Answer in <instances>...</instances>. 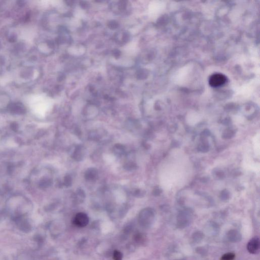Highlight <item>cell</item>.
<instances>
[{
	"mask_svg": "<svg viewBox=\"0 0 260 260\" xmlns=\"http://www.w3.org/2000/svg\"><path fill=\"white\" fill-rule=\"evenodd\" d=\"M165 163V186L172 187L179 184L181 181H183L186 175L188 168L187 166L183 164V161H175L172 158Z\"/></svg>",
	"mask_w": 260,
	"mask_h": 260,
	"instance_id": "6da1fadb",
	"label": "cell"
},
{
	"mask_svg": "<svg viewBox=\"0 0 260 260\" xmlns=\"http://www.w3.org/2000/svg\"><path fill=\"white\" fill-rule=\"evenodd\" d=\"M227 82V78L224 74L215 73L211 75L209 79V83L211 87H222Z\"/></svg>",
	"mask_w": 260,
	"mask_h": 260,
	"instance_id": "7a4b0ae2",
	"label": "cell"
},
{
	"mask_svg": "<svg viewBox=\"0 0 260 260\" xmlns=\"http://www.w3.org/2000/svg\"><path fill=\"white\" fill-rule=\"evenodd\" d=\"M89 218L85 213L80 212L75 215L73 220V223L79 227H84L89 224Z\"/></svg>",
	"mask_w": 260,
	"mask_h": 260,
	"instance_id": "3957f363",
	"label": "cell"
},
{
	"mask_svg": "<svg viewBox=\"0 0 260 260\" xmlns=\"http://www.w3.org/2000/svg\"><path fill=\"white\" fill-rule=\"evenodd\" d=\"M260 240L258 237H254L249 240L247 245L248 251L251 254H256L258 253L260 249Z\"/></svg>",
	"mask_w": 260,
	"mask_h": 260,
	"instance_id": "277c9868",
	"label": "cell"
},
{
	"mask_svg": "<svg viewBox=\"0 0 260 260\" xmlns=\"http://www.w3.org/2000/svg\"><path fill=\"white\" fill-rule=\"evenodd\" d=\"M85 177L87 181L96 180L98 177L97 170L95 168H90L85 172Z\"/></svg>",
	"mask_w": 260,
	"mask_h": 260,
	"instance_id": "5b68a950",
	"label": "cell"
},
{
	"mask_svg": "<svg viewBox=\"0 0 260 260\" xmlns=\"http://www.w3.org/2000/svg\"><path fill=\"white\" fill-rule=\"evenodd\" d=\"M228 238L231 242H238L241 239V236L237 231L232 230L228 232Z\"/></svg>",
	"mask_w": 260,
	"mask_h": 260,
	"instance_id": "8992f818",
	"label": "cell"
},
{
	"mask_svg": "<svg viewBox=\"0 0 260 260\" xmlns=\"http://www.w3.org/2000/svg\"><path fill=\"white\" fill-rule=\"evenodd\" d=\"M16 222L17 224V226L23 232H30L31 230V226L26 221L22 220H17Z\"/></svg>",
	"mask_w": 260,
	"mask_h": 260,
	"instance_id": "52a82bcc",
	"label": "cell"
},
{
	"mask_svg": "<svg viewBox=\"0 0 260 260\" xmlns=\"http://www.w3.org/2000/svg\"><path fill=\"white\" fill-rule=\"evenodd\" d=\"M83 155H84V152H83V148H82L80 146H79L75 150L74 154V158L76 160L80 161L82 159Z\"/></svg>",
	"mask_w": 260,
	"mask_h": 260,
	"instance_id": "ba28073f",
	"label": "cell"
},
{
	"mask_svg": "<svg viewBox=\"0 0 260 260\" xmlns=\"http://www.w3.org/2000/svg\"><path fill=\"white\" fill-rule=\"evenodd\" d=\"M235 254L233 253H227L222 256L221 260H233L235 259Z\"/></svg>",
	"mask_w": 260,
	"mask_h": 260,
	"instance_id": "9c48e42d",
	"label": "cell"
},
{
	"mask_svg": "<svg viewBox=\"0 0 260 260\" xmlns=\"http://www.w3.org/2000/svg\"><path fill=\"white\" fill-rule=\"evenodd\" d=\"M114 260H122L123 258V254L118 250L114 251L113 254Z\"/></svg>",
	"mask_w": 260,
	"mask_h": 260,
	"instance_id": "30bf717a",
	"label": "cell"
},
{
	"mask_svg": "<svg viewBox=\"0 0 260 260\" xmlns=\"http://www.w3.org/2000/svg\"><path fill=\"white\" fill-rule=\"evenodd\" d=\"M71 183H72V179L69 176H67L65 177V185L67 186H70Z\"/></svg>",
	"mask_w": 260,
	"mask_h": 260,
	"instance_id": "8fae6325",
	"label": "cell"
}]
</instances>
